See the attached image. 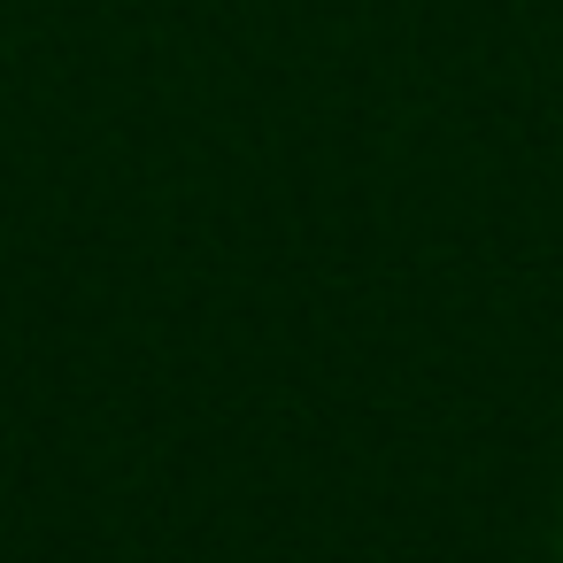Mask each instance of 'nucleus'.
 <instances>
[]
</instances>
